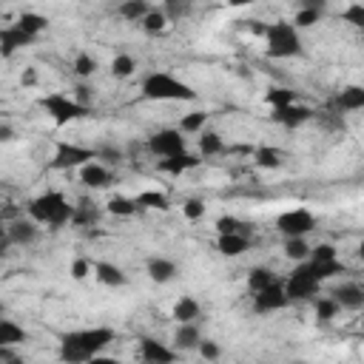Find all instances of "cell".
<instances>
[{
  "label": "cell",
  "instance_id": "obj_1",
  "mask_svg": "<svg viewBox=\"0 0 364 364\" xmlns=\"http://www.w3.org/2000/svg\"><path fill=\"white\" fill-rule=\"evenodd\" d=\"M114 341L111 328H91V330H74L60 339V359L66 364H86L88 359L100 356L103 348Z\"/></svg>",
  "mask_w": 364,
  "mask_h": 364
},
{
  "label": "cell",
  "instance_id": "obj_2",
  "mask_svg": "<svg viewBox=\"0 0 364 364\" xmlns=\"http://www.w3.org/2000/svg\"><path fill=\"white\" fill-rule=\"evenodd\" d=\"M29 217L34 225H49L51 231L57 228H63L66 222H71L74 217V205H69L63 199V194H57V191H49V194L37 197L29 202Z\"/></svg>",
  "mask_w": 364,
  "mask_h": 364
},
{
  "label": "cell",
  "instance_id": "obj_3",
  "mask_svg": "<svg viewBox=\"0 0 364 364\" xmlns=\"http://www.w3.org/2000/svg\"><path fill=\"white\" fill-rule=\"evenodd\" d=\"M143 97L145 100H197V91L165 71H154L143 80Z\"/></svg>",
  "mask_w": 364,
  "mask_h": 364
},
{
  "label": "cell",
  "instance_id": "obj_4",
  "mask_svg": "<svg viewBox=\"0 0 364 364\" xmlns=\"http://www.w3.org/2000/svg\"><path fill=\"white\" fill-rule=\"evenodd\" d=\"M265 37H267V54L276 57V60L302 54V37L291 23H284V21L271 23L265 29Z\"/></svg>",
  "mask_w": 364,
  "mask_h": 364
},
{
  "label": "cell",
  "instance_id": "obj_5",
  "mask_svg": "<svg viewBox=\"0 0 364 364\" xmlns=\"http://www.w3.org/2000/svg\"><path fill=\"white\" fill-rule=\"evenodd\" d=\"M40 106L46 108V114L54 120V125H60V128L74 123V120H83V117H88V114H91V108L77 106L71 97H66V94H49V97L40 100Z\"/></svg>",
  "mask_w": 364,
  "mask_h": 364
},
{
  "label": "cell",
  "instance_id": "obj_6",
  "mask_svg": "<svg viewBox=\"0 0 364 364\" xmlns=\"http://www.w3.org/2000/svg\"><path fill=\"white\" fill-rule=\"evenodd\" d=\"M276 228L287 239H304L316 228V219H313L311 210L296 208V210H284V214L276 219Z\"/></svg>",
  "mask_w": 364,
  "mask_h": 364
},
{
  "label": "cell",
  "instance_id": "obj_7",
  "mask_svg": "<svg viewBox=\"0 0 364 364\" xmlns=\"http://www.w3.org/2000/svg\"><path fill=\"white\" fill-rule=\"evenodd\" d=\"M316 291H319V282H316V276L311 271V265H299L296 271L291 274V279H287V284H284V296L291 302L311 299V296H316Z\"/></svg>",
  "mask_w": 364,
  "mask_h": 364
},
{
  "label": "cell",
  "instance_id": "obj_8",
  "mask_svg": "<svg viewBox=\"0 0 364 364\" xmlns=\"http://www.w3.org/2000/svg\"><path fill=\"white\" fill-rule=\"evenodd\" d=\"M148 151L154 157H162V160L177 157V154H182V151H185V137L177 128H162V131H157L154 137L148 140Z\"/></svg>",
  "mask_w": 364,
  "mask_h": 364
},
{
  "label": "cell",
  "instance_id": "obj_9",
  "mask_svg": "<svg viewBox=\"0 0 364 364\" xmlns=\"http://www.w3.org/2000/svg\"><path fill=\"white\" fill-rule=\"evenodd\" d=\"M94 157V151L91 148H80V145H69V143H60L54 151V160H51V168L57 171H69V168H83L88 165Z\"/></svg>",
  "mask_w": 364,
  "mask_h": 364
},
{
  "label": "cell",
  "instance_id": "obj_10",
  "mask_svg": "<svg viewBox=\"0 0 364 364\" xmlns=\"http://www.w3.org/2000/svg\"><path fill=\"white\" fill-rule=\"evenodd\" d=\"M291 304V299L284 296V287L279 282H274L271 287H265V291L254 293V311L256 313H274V311H282Z\"/></svg>",
  "mask_w": 364,
  "mask_h": 364
},
{
  "label": "cell",
  "instance_id": "obj_11",
  "mask_svg": "<svg viewBox=\"0 0 364 364\" xmlns=\"http://www.w3.org/2000/svg\"><path fill=\"white\" fill-rule=\"evenodd\" d=\"M174 361H177V353L165 348L162 341L151 336L140 339V364H174Z\"/></svg>",
  "mask_w": 364,
  "mask_h": 364
},
{
  "label": "cell",
  "instance_id": "obj_12",
  "mask_svg": "<svg viewBox=\"0 0 364 364\" xmlns=\"http://www.w3.org/2000/svg\"><path fill=\"white\" fill-rule=\"evenodd\" d=\"M37 40V37L26 34L23 29H17L14 23L6 26V29H0V57H12L17 49H26Z\"/></svg>",
  "mask_w": 364,
  "mask_h": 364
},
{
  "label": "cell",
  "instance_id": "obj_13",
  "mask_svg": "<svg viewBox=\"0 0 364 364\" xmlns=\"http://www.w3.org/2000/svg\"><path fill=\"white\" fill-rule=\"evenodd\" d=\"M316 114H313V108H308V106H287V108H279V111H274V120L279 123V125H284V128H299V125H304L308 120H313Z\"/></svg>",
  "mask_w": 364,
  "mask_h": 364
},
{
  "label": "cell",
  "instance_id": "obj_14",
  "mask_svg": "<svg viewBox=\"0 0 364 364\" xmlns=\"http://www.w3.org/2000/svg\"><path fill=\"white\" fill-rule=\"evenodd\" d=\"M6 236L12 245H32V242H37V236H40V228L29 219H14L6 225Z\"/></svg>",
  "mask_w": 364,
  "mask_h": 364
},
{
  "label": "cell",
  "instance_id": "obj_15",
  "mask_svg": "<svg viewBox=\"0 0 364 364\" xmlns=\"http://www.w3.org/2000/svg\"><path fill=\"white\" fill-rule=\"evenodd\" d=\"M330 299L339 304V308H344V311H361L364 308V291H361L359 284H341V287H336Z\"/></svg>",
  "mask_w": 364,
  "mask_h": 364
},
{
  "label": "cell",
  "instance_id": "obj_16",
  "mask_svg": "<svg viewBox=\"0 0 364 364\" xmlns=\"http://www.w3.org/2000/svg\"><path fill=\"white\" fill-rule=\"evenodd\" d=\"M80 182L88 185V188H106V185L114 182V177H111V171L103 168L100 162H88V165L80 168Z\"/></svg>",
  "mask_w": 364,
  "mask_h": 364
},
{
  "label": "cell",
  "instance_id": "obj_17",
  "mask_svg": "<svg viewBox=\"0 0 364 364\" xmlns=\"http://www.w3.org/2000/svg\"><path fill=\"white\" fill-rule=\"evenodd\" d=\"M336 111H359L364 108V88L361 86H348V88H341V94H336V100H333Z\"/></svg>",
  "mask_w": 364,
  "mask_h": 364
},
{
  "label": "cell",
  "instance_id": "obj_18",
  "mask_svg": "<svg viewBox=\"0 0 364 364\" xmlns=\"http://www.w3.org/2000/svg\"><path fill=\"white\" fill-rule=\"evenodd\" d=\"M148 276H151V282H157V284H168L171 279L177 276V265L171 259L154 256V259H148Z\"/></svg>",
  "mask_w": 364,
  "mask_h": 364
},
{
  "label": "cell",
  "instance_id": "obj_19",
  "mask_svg": "<svg viewBox=\"0 0 364 364\" xmlns=\"http://www.w3.org/2000/svg\"><path fill=\"white\" fill-rule=\"evenodd\" d=\"M26 341V330L12 319H0V348H17Z\"/></svg>",
  "mask_w": 364,
  "mask_h": 364
},
{
  "label": "cell",
  "instance_id": "obj_20",
  "mask_svg": "<svg viewBox=\"0 0 364 364\" xmlns=\"http://www.w3.org/2000/svg\"><path fill=\"white\" fill-rule=\"evenodd\" d=\"M94 276H97L103 284H108V287H123L128 282V276L111 262H97V265H94Z\"/></svg>",
  "mask_w": 364,
  "mask_h": 364
},
{
  "label": "cell",
  "instance_id": "obj_21",
  "mask_svg": "<svg viewBox=\"0 0 364 364\" xmlns=\"http://www.w3.org/2000/svg\"><path fill=\"white\" fill-rule=\"evenodd\" d=\"M199 165V157H194V154H188V151H182V154H177V157H168V160H160V171H165V174H182V171H188V168H197Z\"/></svg>",
  "mask_w": 364,
  "mask_h": 364
},
{
  "label": "cell",
  "instance_id": "obj_22",
  "mask_svg": "<svg viewBox=\"0 0 364 364\" xmlns=\"http://www.w3.org/2000/svg\"><path fill=\"white\" fill-rule=\"evenodd\" d=\"M199 341H202V333H199L197 324H180L177 333H174V344L180 350H197Z\"/></svg>",
  "mask_w": 364,
  "mask_h": 364
},
{
  "label": "cell",
  "instance_id": "obj_23",
  "mask_svg": "<svg viewBox=\"0 0 364 364\" xmlns=\"http://www.w3.org/2000/svg\"><path fill=\"white\" fill-rule=\"evenodd\" d=\"M321 12H324V3H313V0H308V3H304V6L296 12V21H293L291 26H293V29H311V26L319 23Z\"/></svg>",
  "mask_w": 364,
  "mask_h": 364
},
{
  "label": "cell",
  "instance_id": "obj_24",
  "mask_svg": "<svg viewBox=\"0 0 364 364\" xmlns=\"http://www.w3.org/2000/svg\"><path fill=\"white\" fill-rule=\"evenodd\" d=\"M247 236H242V234H231V236H219V242H217V251L222 254V256H242L245 251H247Z\"/></svg>",
  "mask_w": 364,
  "mask_h": 364
},
{
  "label": "cell",
  "instance_id": "obj_25",
  "mask_svg": "<svg viewBox=\"0 0 364 364\" xmlns=\"http://www.w3.org/2000/svg\"><path fill=\"white\" fill-rule=\"evenodd\" d=\"M174 319L180 324H194V319H199V302L194 296H182L174 304Z\"/></svg>",
  "mask_w": 364,
  "mask_h": 364
},
{
  "label": "cell",
  "instance_id": "obj_26",
  "mask_svg": "<svg viewBox=\"0 0 364 364\" xmlns=\"http://www.w3.org/2000/svg\"><path fill=\"white\" fill-rule=\"evenodd\" d=\"M17 29H23L26 34H32V37H37L40 32H46V26H49V21L43 14H37V12H23L21 17H17V23H14Z\"/></svg>",
  "mask_w": 364,
  "mask_h": 364
},
{
  "label": "cell",
  "instance_id": "obj_27",
  "mask_svg": "<svg viewBox=\"0 0 364 364\" xmlns=\"http://www.w3.org/2000/svg\"><path fill=\"white\" fill-rule=\"evenodd\" d=\"M97 219H100V210H97V205H94L91 199H80L77 205H74V217H71L74 225H91V222H97Z\"/></svg>",
  "mask_w": 364,
  "mask_h": 364
},
{
  "label": "cell",
  "instance_id": "obj_28",
  "mask_svg": "<svg viewBox=\"0 0 364 364\" xmlns=\"http://www.w3.org/2000/svg\"><path fill=\"white\" fill-rule=\"evenodd\" d=\"M311 271H313L316 282L321 284L324 279H333V276L344 274V265H341L339 259H330V262H311Z\"/></svg>",
  "mask_w": 364,
  "mask_h": 364
},
{
  "label": "cell",
  "instance_id": "obj_29",
  "mask_svg": "<svg viewBox=\"0 0 364 364\" xmlns=\"http://www.w3.org/2000/svg\"><path fill=\"white\" fill-rule=\"evenodd\" d=\"M117 12H120V17H125V21H131V23H140L143 17L151 12V6L145 3V0H125V3H123Z\"/></svg>",
  "mask_w": 364,
  "mask_h": 364
},
{
  "label": "cell",
  "instance_id": "obj_30",
  "mask_svg": "<svg viewBox=\"0 0 364 364\" xmlns=\"http://www.w3.org/2000/svg\"><path fill=\"white\" fill-rule=\"evenodd\" d=\"M134 205H137V208H160V210L171 208L168 194H162V191H143V194L134 199Z\"/></svg>",
  "mask_w": 364,
  "mask_h": 364
},
{
  "label": "cell",
  "instance_id": "obj_31",
  "mask_svg": "<svg viewBox=\"0 0 364 364\" xmlns=\"http://www.w3.org/2000/svg\"><path fill=\"white\" fill-rule=\"evenodd\" d=\"M265 100L274 106V111H279V108H287V106L296 103V91H291V88H267Z\"/></svg>",
  "mask_w": 364,
  "mask_h": 364
},
{
  "label": "cell",
  "instance_id": "obj_32",
  "mask_svg": "<svg viewBox=\"0 0 364 364\" xmlns=\"http://www.w3.org/2000/svg\"><path fill=\"white\" fill-rule=\"evenodd\" d=\"M274 282H276V276H274V271H267V267H254L251 276H247V287H251L254 293L265 291V287H271Z\"/></svg>",
  "mask_w": 364,
  "mask_h": 364
},
{
  "label": "cell",
  "instance_id": "obj_33",
  "mask_svg": "<svg viewBox=\"0 0 364 364\" xmlns=\"http://www.w3.org/2000/svg\"><path fill=\"white\" fill-rule=\"evenodd\" d=\"M247 228H251V225H245V222L236 219V217H219V219H217V234H219V236H231V234L247 236Z\"/></svg>",
  "mask_w": 364,
  "mask_h": 364
},
{
  "label": "cell",
  "instance_id": "obj_34",
  "mask_svg": "<svg viewBox=\"0 0 364 364\" xmlns=\"http://www.w3.org/2000/svg\"><path fill=\"white\" fill-rule=\"evenodd\" d=\"M254 160L259 168H279L282 165V151L271 148V145H262L254 151Z\"/></svg>",
  "mask_w": 364,
  "mask_h": 364
},
{
  "label": "cell",
  "instance_id": "obj_35",
  "mask_svg": "<svg viewBox=\"0 0 364 364\" xmlns=\"http://www.w3.org/2000/svg\"><path fill=\"white\" fill-rule=\"evenodd\" d=\"M134 69H137V63H134L131 54H117V57L111 60V74H114V77H120V80L131 77Z\"/></svg>",
  "mask_w": 364,
  "mask_h": 364
},
{
  "label": "cell",
  "instance_id": "obj_36",
  "mask_svg": "<svg viewBox=\"0 0 364 364\" xmlns=\"http://www.w3.org/2000/svg\"><path fill=\"white\" fill-rule=\"evenodd\" d=\"M199 151H202L205 157H214V154H222V151H225V143H222L219 134L205 131L202 137H199Z\"/></svg>",
  "mask_w": 364,
  "mask_h": 364
},
{
  "label": "cell",
  "instance_id": "obj_37",
  "mask_svg": "<svg viewBox=\"0 0 364 364\" xmlns=\"http://www.w3.org/2000/svg\"><path fill=\"white\" fill-rule=\"evenodd\" d=\"M205 120H208V114L205 111H191V114H185L182 117V123H180V134H197V131H202L205 128Z\"/></svg>",
  "mask_w": 364,
  "mask_h": 364
},
{
  "label": "cell",
  "instance_id": "obj_38",
  "mask_svg": "<svg viewBox=\"0 0 364 364\" xmlns=\"http://www.w3.org/2000/svg\"><path fill=\"white\" fill-rule=\"evenodd\" d=\"M284 256L293 259V262H302V259L311 256V247H308V242H304V239H287L284 242Z\"/></svg>",
  "mask_w": 364,
  "mask_h": 364
},
{
  "label": "cell",
  "instance_id": "obj_39",
  "mask_svg": "<svg viewBox=\"0 0 364 364\" xmlns=\"http://www.w3.org/2000/svg\"><path fill=\"white\" fill-rule=\"evenodd\" d=\"M140 23H143V29H145L148 34H160V32H162V29L168 26V21H165V14H162L160 9H151V12H148V14L143 17V21H140Z\"/></svg>",
  "mask_w": 364,
  "mask_h": 364
},
{
  "label": "cell",
  "instance_id": "obj_40",
  "mask_svg": "<svg viewBox=\"0 0 364 364\" xmlns=\"http://www.w3.org/2000/svg\"><path fill=\"white\" fill-rule=\"evenodd\" d=\"M108 210L114 217H131V214H137V205H134V199H128V197H111Z\"/></svg>",
  "mask_w": 364,
  "mask_h": 364
},
{
  "label": "cell",
  "instance_id": "obj_41",
  "mask_svg": "<svg viewBox=\"0 0 364 364\" xmlns=\"http://www.w3.org/2000/svg\"><path fill=\"white\" fill-rule=\"evenodd\" d=\"M165 14V21H182L185 14H191V3H180V0H168V3L160 9Z\"/></svg>",
  "mask_w": 364,
  "mask_h": 364
},
{
  "label": "cell",
  "instance_id": "obj_42",
  "mask_svg": "<svg viewBox=\"0 0 364 364\" xmlns=\"http://www.w3.org/2000/svg\"><path fill=\"white\" fill-rule=\"evenodd\" d=\"M341 308L330 299V296H324V299H319L316 302V319L319 321H330V319H336V313H339Z\"/></svg>",
  "mask_w": 364,
  "mask_h": 364
},
{
  "label": "cell",
  "instance_id": "obj_43",
  "mask_svg": "<svg viewBox=\"0 0 364 364\" xmlns=\"http://www.w3.org/2000/svg\"><path fill=\"white\" fill-rule=\"evenodd\" d=\"M74 71H77V77H91V74L97 71V60H94L91 54L80 51V54H77V60H74Z\"/></svg>",
  "mask_w": 364,
  "mask_h": 364
},
{
  "label": "cell",
  "instance_id": "obj_44",
  "mask_svg": "<svg viewBox=\"0 0 364 364\" xmlns=\"http://www.w3.org/2000/svg\"><path fill=\"white\" fill-rule=\"evenodd\" d=\"M182 214H185V219H191V222L202 219V217H205V202H202V199H188V202L182 205Z\"/></svg>",
  "mask_w": 364,
  "mask_h": 364
},
{
  "label": "cell",
  "instance_id": "obj_45",
  "mask_svg": "<svg viewBox=\"0 0 364 364\" xmlns=\"http://www.w3.org/2000/svg\"><path fill=\"white\" fill-rule=\"evenodd\" d=\"M74 103H77V106H83V108H91L88 103L94 100V88L91 86H86V83H80L77 88H74V97H71Z\"/></svg>",
  "mask_w": 364,
  "mask_h": 364
},
{
  "label": "cell",
  "instance_id": "obj_46",
  "mask_svg": "<svg viewBox=\"0 0 364 364\" xmlns=\"http://www.w3.org/2000/svg\"><path fill=\"white\" fill-rule=\"evenodd\" d=\"M311 254H313V262H330V259H336V247L328 245V242H321V245L313 247Z\"/></svg>",
  "mask_w": 364,
  "mask_h": 364
},
{
  "label": "cell",
  "instance_id": "obj_47",
  "mask_svg": "<svg viewBox=\"0 0 364 364\" xmlns=\"http://www.w3.org/2000/svg\"><path fill=\"white\" fill-rule=\"evenodd\" d=\"M94 271V265L91 262H86V259H77V262H71V276L77 279V282H83L88 274Z\"/></svg>",
  "mask_w": 364,
  "mask_h": 364
},
{
  "label": "cell",
  "instance_id": "obj_48",
  "mask_svg": "<svg viewBox=\"0 0 364 364\" xmlns=\"http://www.w3.org/2000/svg\"><path fill=\"white\" fill-rule=\"evenodd\" d=\"M208 361H217L219 359V344L217 341H210V339H205V341H199V348H197Z\"/></svg>",
  "mask_w": 364,
  "mask_h": 364
},
{
  "label": "cell",
  "instance_id": "obj_49",
  "mask_svg": "<svg viewBox=\"0 0 364 364\" xmlns=\"http://www.w3.org/2000/svg\"><path fill=\"white\" fill-rule=\"evenodd\" d=\"M344 21L353 23V26H364V6L361 3H353L348 12H344Z\"/></svg>",
  "mask_w": 364,
  "mask_h": 364
},
{
  "label": "cell",
  "instance_id": "obj_50",
  "mask_svg": "<svg viewBox=\"0 0 364 364\" xmlns=\"http://www.w3.org/2000/svg\"><path fill=\"white\" fill-rule=\"evenodd\" d=\"M0 364H26L21 356L9 353V348H0Z\"/></svg>",
  "mask_w": 364,
  "mask_h": 364
},
{
  "label": "cell",
  "instance_id": "obj_51",
  "mask_svg": "<svg viewBox=\"0 0 364 364\" xmlns=\"http://www.w3.org/2000/svg\"><path fill=\"white\" fill-rule=\"evenodd\" d=\"M9 236H6V225H3V219H0V256H3L6 251H9Z\"/></svg>",
  "mask_w": 364,
  "mask_h": 364
},
{
  "label": "cell",
  "instance_id": "obj_52",
  "mask_svg": "<svg viewBox=\"0 0 364 364\" xmlns=\"http://www.w3.org/2000/svg\"><path fill=\"white\" fill-rule=\"evenodd\" d=\"M21 83H23V86H34V83H37V71H34V69H26L23 77H21Z\"/></svg>",
  "mask_w": 364,
  "mask_h": 364
},
{
  "label": "cell",
  "instance_id": "obj_53",
  "mask_svg": "<svg viewBox=\"0 0 364 364\" xmlns=\"http://www.w3.org/2000/svg\"><path fill=\"white\" fill-rule=\"evenodd\" d=\"M86 364H120V359H111V356H94Z\"/></svg>",
  "mask_w": 364,
  "mask_h": 364
},
{
  "label": "cell",
  "instance_id": "obj_54",
  "mask_svg": "<svg viewBox=\"0 0 364 364\" xmlns=\"http://www.w3.org/2000/svg\"><path fill=\"white\" fill-rule=\"evenodd\" d=\"M12 137H14V131L9 125H0V143H9Z\"/></svg>",
  "mask_w": 364,
  "mask_h": 364
},
{
  "label": "cell",
  "instance_id": "obj_55",
  "mask_svg": "<svg viewBox=\"0 0 364 364\" xmlns=\"http://www.w3.org/2000/svg\"><path fill=\"white\" fill-rule=\"evenodd\" d=\"M3 313H6V304H3V302H0V319H3Z\"/></svg>",
  "mask_w": 364,
  "mask_h": 364
}]
</instances>
